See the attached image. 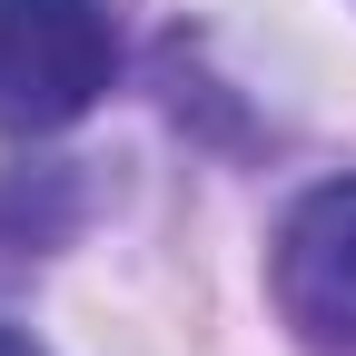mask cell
<instances>
[{"mask_svg":"<svg viewBox=\"0 0 356 356\" xmlns=\"http://www.w3.org/2000/svg\"><path fill=\"white\" fill-rule=\"evenodd\" d=\"M119 70L109 0H0V129L50 139L79 109H99Z\"/></svg>","mask_w":356,"mask_h":356,"instance_id":"obj_1","label":"cell"},{"mask_svg":"<svg viewBox=\"0 0 356 356\" xmlns=\"http://www.w3.org/2000/svg\"><path fill=\"white\" fill-rule=\"evenodd\" d=\"M267 277H277V307L307 346L356 356V178H327L287 208L277 248H267Z\"/></svg>","mask_w":356,"mask_h":356,"instance_id":"obj_2","label":"cell"},{"mask_svg":"<svg viewBox=\"0 0 356 356\" xmlns=\"http://www.w3.org/2000/svg\"><path fill=\"white\" fill-rule=\"evenodd\" d=\"M0 356H40V346H30V337H20V327H0Z\"/></svg>","mask_w":356,"mask_h":356,"instance_id":"obj_3","label":"cell"}]
</instances>
